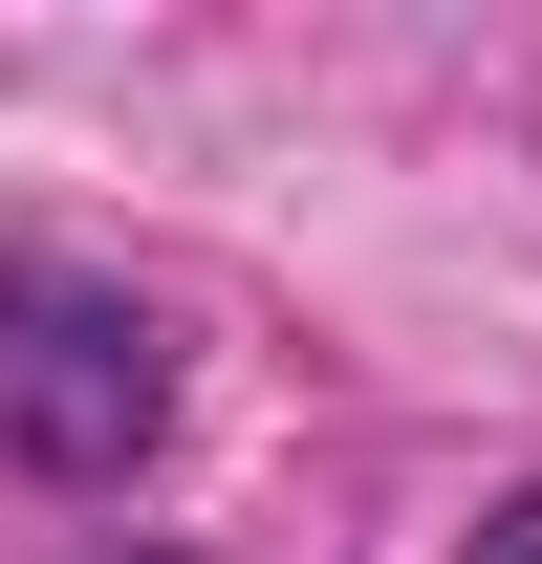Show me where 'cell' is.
I'll list each match as a JSON object with an SVG mask.
<instances>
[{
  "label": "cell",
  "instance_id": "obj_1",
  "mask_svg": "<svg viewBox=\"0 0 542 564\" xmlns=\"http://www.w3.org/2000/svg\"><path fill=\"white\" fill-rule=\"evenodd\" d=\"M174 456V326L87 261L0 239V478L22 499H131Z\"/></svg>",
  "mask_w": 542,
  "mask_h": 564
},
{
  "label": "cell",
  "instance_id": "obj_2",
  "mask_svg": "<svg viewBox=\"0 0 542 564\" xmlns=\"http://www.w3.org/2000/svg\"><path fill=\"white\" fill-rule=\"evenodd\" d=\"M456 564H542V478H521V499H499V521H477V543H456Z\"/></svg>",
  "mask_w": 542,
  "mask_h": 564
},
{
  "label": "cell",
  "instance_id": "obj_3",
  "mask_svg": "<svg viewBox=\"0 0 542 564\" xmlns=\"http://www.w3.org/2000/svg\"><path fill=\"white\" fill-rule=\"evenodd\" d=\"M131 564H174V543H131Z\"/></svg>",
  "mask_w": 542,
  "mask_h": 564
}]
</instances>
